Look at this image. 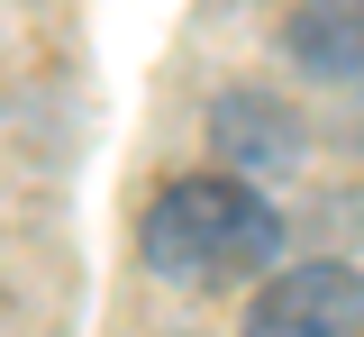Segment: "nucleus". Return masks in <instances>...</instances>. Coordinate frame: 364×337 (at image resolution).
<instances>
[{"instance_id":"obj_1","label":"nucleus","mask_w":364,"mask_h":337,"mask_svg":"<svg viewBox=\"0 0 364 337\" xmlns=\"http://www.w3.org/2000/svg\"><path fill=\"white\" fill-rule=\"evenodd\" d=\"M273 246H282V219L237 173H191L146 210V264L164 283H191V291L246 283L255 264H273Z\"/></svg>"},{"instance_id":"obj_2","label":"nucleus","mask_w":364,"mask_h":337,"mask_svg":"<svg viewBox=\"0 0 364 337\" xmlns=\"http://www.w3.org/2000/svg\"><path fill=\"white\" fill-rule=\"evenodd\" d=\"M246 337H364V274L346 264H291L255 291Z\"/></svg>"},{"instance_id":"obj_3","label":"nucleus","mask_w":364,"mask_h":337,"mask_svg":"<svg viewBox=\"0 0 364 337\" xmlns=\"http://www.w3.org/2000/svg\"><path fill=\"white\" fill-rule=\"evenodd\" d=\"M282 46L301 55L318 82H364V0H301Z\"/></svg>"},{"instance_id":"obj_4","label":"nucleus","mask_w":364,"mask_h":337,"mask_svg":"<svg viewBox=\"0 0 364 337\" xmlns=\"http://www.w3.org/2000/svg\"><path fill=\"white\" fill-rule=\"evenodd\" d=\"M273 119H282V109H273V100H219V146L228 155H237V164H246V155H282V128H273Z\"/></svg>"}]
</instances>
